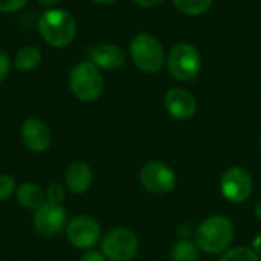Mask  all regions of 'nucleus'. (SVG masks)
I'll use <instances>...</instances> for the list:
<instances>
[{
  "instance_id": "obj_1",
  "label": "nucleus",
  "mask_w": 261,
  "mask_h": 261,
  "mask_svg": "<svg viewBox=\"0 0 261 261\" xmlns=\"http://www.w3.org/2000/svg\"><path fill=\"white\" fill-rule=\"evenodd\" d=\"M234 223L225 216H211L202 220L194 231V242L200 252L208 255H219L228 251L234 242Z\"/></svg>"
},
{
  "instance_id": "obj_2",
  "label": "nucleus",
  "mask_w": 261,
  "mask_h": 261,
  "mask_svg": "<svg viewBox=\"0 0 261 261\" xmlns=\"http://www.w3.org/2000/svg\"><path fill=\"white\" fill-rule=\"evenodd\" d=\"M41 38L52 47L69 46L76 34V23L70 12L64 9H47L44 11L37 23Z\"/></svg>"
},
{
  "instance_id": "obj_3",
  "label": "nucleus",
  "mask_w": 261,
  "mask_h": 261,
  "mask_svg": "<svg viewBox=\"0 0 261 261\" xmlns=\"http://www.w3.org/2000/svg\"><path fill=\"white\" fill-rule=\"evenodd\" d=\"M135 66L145 73H158L167 63L162 43L148 32L136 34L128 46Z\"/></svg>"
},
{
  "instance_id": "obj_4",
  "label": "nucleus",
  "mask_w": 261,
  "mask_h": 261,
  "mask_svg": "<svg viewBox=\"0 0 261 261\" xmlns=\"http://www.w3.org/2000/svg\"><path fill=\"white\" fill-rule=\"evenodd\" d=\"M69 87L80 101L92 102L102 95L104 78L92 61H81L69 73Z\"/></svg>"
},
{
  "instance_id": "obj_5",
  "label": "nucleus",
  "mask_w": 261,
  "mask_h": 261,
  "mask_svg": "<svg viewBox=\"0 0 261 261\" xmlns=\"http://www.w3.org/2000/svg\"><path fill=\"white\" fill-rule=\"evenodd\" d=\"M167 67L174 80L180 83L193 81L202 70V55L194 44L177 43L167 57Z\"/></svg>"
},
{
  "instance_id": "obj_6",
  "label": "nucleus",
  "mask_w": 261,
  "mask_h": 261,
  "mask_svg": "<svg viewBox=\"0 0 261 261\" xmlns=\"http://www.w3.org/2000/svg\"><path fill=\"white\" fill-rule=\"evenodd\" d=\"M139 251V242L127 228L110 229L101 242V252L109 261H132Z\"/></svg>"
},
{
  "instance_id": "obj_7",
  "label": "nucleus",
  "mask_w": 261,
  "mask_h": 261,
  "mask_svg": "<svg viewBox=\"0 0 261 261\" xmlns=\"http://www.w3.org/2000/svg\"><path fill=\"white\" fill-rule=\"evenodd\" d=\"M139 182L145 191L154 196H165L176 188L177 176L170 165L161 161H148L139 171Z\"/></svg>"
},
{
  "instance_id": "obj_8",
  "label": "nucleus",
  "mask_w": 261,
  "mask_h": 261,
  "mask_svg": "<svg viewBox=\"0 0 261 261\" xmlns=\"http://www.w3.org/2000/svg\"><path fill=\"white\" fill-rule=\"evenodd\" d=\"M254 190V180L251 173L240 167V165H234L229 167L220 179V193L225 197V200H228L229 203L239 205V203H245Z\"/></svg>"
},
{
  "instance_id": "obj_9",
  "label": "nucleus",
  "mask_w": 261,
  "mask_h": 261,
  "mask_svg": "<svg viewBox=\"0 0 261 261\" xmlns=\"http://www.w3.org/2000/svg\"><path fill=\"white\" fill-rule=\"evenodd\" d=\"M66 236L73 248L89 251L99 242L101 226L95 219L89 216H76L67 222Z\"/></svg>"
},
{
  "instance_id": "obj_10",
  "label": "nucleus",
  "mask_w": 261,
  "mask_h": 261,
  "mask_svg": "<svg viewBox=\"0 0 261 261\" xmlns=\"http://www.w3.org/2000/svg\"><path fill=\"white\" fill-rule=\"evenodd\" d=\"M67 225V214L61 205L46 202L34 214V228L44 237L58 236Z\"/></svg>"
},
{
  "instance_id": "obj_11",
  "label": "nucleus",
  "mask_w": 261,
  "mask_h": 261,
  "mask_svg": "<svg viewBox=\"0 0 261 261\" xmlns=\"http://www.w3.org/2000/svg\"><path fill=\"white\" fill-rule=\"evenodd\" d=\"M164 107L171 118L177 121H188L197 112V99L188 90L173 87L164 96Z\"/></svg>"
},
{
  "instance_id": "obj_12",
  "label": "nucleus",
  "mask_w": 261,
  "mask_h": 261,
  "mask_svg": "<svg viewBox=\"0 0 261 261\" xmlns=\"http://www.w3.org/2000/svg\"><path fill=\"white\" fill-rule=\"evenodd\" d=\"M21 142L23 145L32 151V153H43L49 148L52 136H50V130L49 127L37 119V118H29L21 124Z\"/></svg>"
},
{
  "instance_id": "obj_13",
  "label": "nucleus",
  "mask_w": 261,
  "mask_h": 261,
  "mask_svg": "<svg viewBox=\"0 0 261 261\" xmlns=\"http://www.w3.org/2000/svg\"><path fill=\"white\" fill-rule=\"evenodd\" d=\"M90 61L102 70H116L125 63V52L118 44L106 43L96 46L90 54Z\"/></svg>"
},
{
  "instance_id": "obj_14",
  "label": "nucleus",
  "mask_w": 261,
  "mask_h": 261,
  "mask_svg": "<svg viewBox=\"0 0 261 261\" xmlns=\"http://www.w3.org/2000/svg\"><path fill=\"white\" fill-rule=\"evenodd\" d=\"M64 182L69 191H72L73 194H83L92 187L93 171L86 162H73L66 168Z\"/></svg>"
},
{
  "instance_id": "obj_15",
  "label": "nucleus",
  "mask_w": 261,
  "mask_h": 261,
  "mask_svg": "<svg viewBox=\"0 0 261 261\" xmlns=\"http://www.w3.org/2000/svg\"><path fill=\"white\" fill-rule=\"evenodd\" d=\"M15 196H17V202L21 206H24L26 210H34V211H37L47 202L46 193L41 190V187L32 182L21 184L17 188Z\"/></svg>"
},
{
  "instance_id": "obj_16",
  "label": "nucleus",
  "mask_w": 261,
  "mask_h": 261,
  "mask_svg": "<svg viewBox=\"0 0 261 261\" xmlns=\"http://www.w3.org/2000/svg\"><path fill=\"white\" fill-rule=\"evenodd\" d=\"M200 249L196 245L194 239H179L170 252L171 261H199Z\"/></svg>"
},
{
  "instance_id": "obj_17",
  "label": "nucleus",
  "mask_w": 261,
  "mask_h": 261,
  "mask_svg": "<svg viewBox=\"0 0 261 261\" xmlns=\"http://www.w3.org/2000/svg\"><path fill=\"white\" fill-rule=\"evenodd\" d=\"M40 63H41V52L34 46L21 47L14 57V64L21 72L34 70L35 67H38Z\"/></svg>"
},
{
  "instance_id": "obj_18",
  "label": "nucleus",
  "mask_w": 261,
  "mask_h": 261,
  "mask_svg": "<svg viewBox=\"0 0 261 261\" xmlns=\"http://www.w3.org/2000/svg\"><path fill=\"white\" fill-rule=\"evenodd\" d=\"M214 0H173V5L176 6V9L185 15H202L206 11H210V8L213 6Z\"/></svg>"
},
{
  "instance_id": "obj_19",
  "label": "nucleus",
  "mask_w": 261,
  "mask_h": 261,
  "mask_svg": "<svg viewBox=\"0 0 261 261\" xmlns=\"http://www.w3.org/2000/svg\"><path fill=\"white\" fill-rule=\"evenodd\" d=\"M219 261H261L260 255L249 246H236L225 251Z\"/></svg>"
},
{
  "instance_id": "obj_20",
  "label": "nucleus",
  "mask_w": 261,
  "mask_h": 261,
  "mask_svg": "<svg viewBox=\"0 0 261 261\" xmlns=\"http://www.w3.org/2000/svg\"><path fill=\"white\" fill-rule=\"evenodd\" d=\"M66 197V188L58 184V182H52L49 187H47V191H46V199L49 203H54V205H61L63 200Z\"/></svg>"
},
{
  "instance_id": "obj_21",
  "label": "nucleus",
  "mask_w": 261,
  "mask_h": 261,
  "mask_svg": "<svg viewBox=\"0 0 261 261\" xmlns=\"http://www.w3.org/2000/svg\"><path fill=\"white\" fill-rule=\"evenodd\" d=\"M15 180L9 176V174H0V202H5L8 200L15 190Z\"/></svg>"
},
{
  "instance_id": "obj_22",
  "label": "nucleus",
  "mask_w": 261,
  "mask_h": 261,
  "mask_svg": "<svg viewBox=\"0 0 261 261\" xmlns=\"http://www.w3.org/2000/svg\"><path fill=\"white\" fill-rule=\"evenodd\" d=\"M29 0H0V12L9 14L20 11Z\"/></svg>"
},
{
  "instance_id": "obj_23",
  "label": "nucleus",
  "mask_w": 261,
  "mask_h": 261,
  "mask_svg": "<svg viewBox=\"0 0 261 261\" xmlns=\"http://www.w3.org/2000/svg\"><path fill=\"white\" fill-rule=\"evenodd\" d=\"M9 67H11L9 55H8L5 50H0V83L8 76V73H9Z\"/></svg>"
},
{
  "instance_id": "obj_24",
  "label": "nucleus",
  "mask_w": 261,
  "mask_h": 261,
  "mask_svg": "<svg viewBox=\"0 0 261 261\" xmlns=\"http://www.w3.org/2000/svg\"><path fill=\"white\" fill-rule=\"evenodd\" d=\"M194 231L196 228H193L190 223H180L176 228V234L179 239H191V237L194 239Z\"/></svg>"
},
{
  "instance_id": "obj_25",
  "label": "nucleus",
  "mask_w": 261,
  "mask_h": 261,
  "mask_svg": "<svg viewBox=\"0 0 261 261\" xmlns=\"http://www.w3.org/2000/svg\"><path fill=\"white\" fill-rule=\"evenodd\" d=\"M80 261H109V260L104 257V254H102V252H99V251H93V249H89V251H86V252L81 255Z\"/></svg>"
},
{
  "instance_id": "obj_26",
  "label": "nucleus",
  "mask_w": 261,
  "mask_h": 261,
  "mask_svg": "<svg viewBox=\"0 0 261 261\" xmlns=\"http://www.w3.org/2000/svg\"><path fill=\"white\" fill-rule=\"evenodd\" d=\"M138 6L141 8H145V9H151V8H156L159 6L164 0H133Z\"/></svg>"
},
{
  "instance_id": "obj_27",
  "label": "nucleus",
  "mask_w": 261,
  "mask_h": 261,
  "mask_svg": "<svg viewBox=\"0 0 261 261\" xmlns=\"http://www.w3.org/2000/svg\"><path fill=\"white\" fill-rule=\"evenodd\" d=\"M251 248L258 254L261 257V234H257L255 237H254V240H252V245H251Z\"/></svg>"
},
{
  "instance_id": "obj_28",
  "label": "nucleus",
  "mask_w": 261,
  "mask_h": 261,
  "mask_svg": "<svg viewBox=\"0 0 261 261\" xmlns=\"http://www.w3.org/2000/svg\"><path fill=\"white\" fill-rule=\"evenodd\" d=\"M254 213H255V217L258 219L261 222V199L257 200V203H255V208H254Z\"/></svg>"
},
{
  "instance_id": "obj_29",
  "label": "nucleus",
  "mask_w": 261,
  "mask_h": 261,
  "mask_svg": "<svg viewBox=\"0 0 261 261\" xmlns=\"http://www.w3.org/2000/svg\"><path fill=\"white\" fill-rule=\"evenodd\" d=\"M61 0H38V3H41L43 6H55L57 3H60Z\"/></svg>"
},
{
  "instance_id": "obj_30",
  "label": "nucleus",
  "mask_w": 261,
  "mask_h": 261,
  "mask_svg": "<svg viewBox=\"0 0 261 261\" xmlns=\"http://www.w3.org/2000/svg\"><path fill=\"white\" fill-rule=\"evenodd\" d=\"M95 3H99V5H110V3H113V2H116V0H93Z\"/></svg>"
},
{
  "instance_id": "obj_31",
  "label": "nucleus",
  "mask_w": 261,
  "mask_h": 261,
  "mask_svg": "<svg viewBox=\"0 0 261 261\" xmlns=\"http://www.w3.org/2000/svg\"><path fill=\"white\" fill-rule=\"evenodd\" d=\"M260 148H261V136H260Z\"/></svg>"
}]
</instances>
